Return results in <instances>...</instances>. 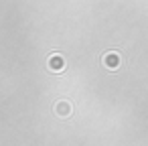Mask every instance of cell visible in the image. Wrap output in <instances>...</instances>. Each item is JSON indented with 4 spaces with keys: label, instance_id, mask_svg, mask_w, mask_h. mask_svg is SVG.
<instances>
[{
    "label": "cell",
    "instance_id": "obj_1",
    "mask_svg": "<svg viewBox=\"0 0 148 146\" xmlns=\"http://www.w3.org/2000/svg\"><path fill=\"white\" fill-rule=\"evenodd\" d=\"M103 65H106L108 69H118V67H120V55H118L116 51L106 53V55H103Z\"/></svg>",
    "mask_w": 148,
    "mask_h": 146
},
{
    "label": "cell",
    "instance_id": "obj_2",
    "mask_svg": "<svg viewBox=\"0 0 148 146\" xmlns=\"http://www.w3.org/2000/svg\"><path fill=\"white\" fill-rule=\"evenodd\" d=\"M49 67L53 69V71H61V69H65V61H63V57L61 55H51L49 57Z\"/></svg>",
    "mask_w": 148,
    "mask_h": 146
},
{
    "label": "cell",
    "instance_id": "obj_3",
    "mask_svg": "<svg viewBox=\"0 0 148 146\" xmlns=\"http://www.w3.org/2000/svg\"><path fill=\"white\" fill-rule=\"evenodd\" d=\"M69 112H71V106L67 101H59L57 104V114L59 116H69Z\"/></svg>",
    "mask_w": 148,
    "mask_h": 146
}]
</instances>
